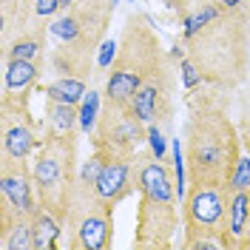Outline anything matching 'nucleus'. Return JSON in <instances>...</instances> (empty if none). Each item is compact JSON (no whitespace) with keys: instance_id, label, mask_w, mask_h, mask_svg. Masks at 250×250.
I'll use <instances>...</instances> for the list:
<instances>
[{"instance_id":"nucleus-22","label":"nucleus","mask_w":250,"mask_h":250,"mask_svg":"<svg viewBox=\"0 0 250 250\" xmlns=\"http://www.w3.org/2000/svg\"><path fill=\"white\" fill-rule=\"evenodd\" d=\"M100 111H103V103H100V94L88 91L80 103V131L83 134H91L97 120H100Z\"/></svg>"},{"instance_id":"nucleus-17","label":"nucleus","mask_w":250,"mask_h":250,"mask_svg":"<svg viewBox=\"0 0 250 250\" xmlns=\"http://www.w3.org/2000/svg\"><path fill=\"white\" fill-rule=\"evenodd\" d=\"M228 190H230V188H228ZM228 228H230L233 250H245L248 236H250V188H248V190H230Z\"/></svg>"},{"instance_id":"nucleus-20","label":"nucleus","mask_w":250,"mask_h":250,"mask_svg":"<svg viewBox=\"0 0 250 250\" xmlns=\"http://www.w3.org/2000/svg\"><path fill=\"white\" fill-rule=\"evenodd\" d=\"M37 91L46 94V100H60V103H71V105H80L83 97H85V80L80 77H57L48 85H37Z\"/></svg>"},{"instance_id":"nucleus-30","label":"nucleus","mask_w":250,"mask_h":250,"mask_svg":"<svg viewBox=\"0 0 250 250\" xmlns=\"http://www.w3.org/2000/svg\"><path fill=\"white\" fill-rule=\"evenodd\" d=\"M245 12H248V34H250V0H248V6H245Z\"/></svg>"},{"instance_id":"nucleus-23","label":"nucleus","mask_w":250,"mask_h":250,"mask_svg":"<svg viewBox=\"0 0 250 250\" xmlns=\"http://www.w3.org/2000/svg\"><path fill=\"white\" fill-rule=\"evenodd\" d=\"M179 77H182V85H185V91H193V88L205 85L202 71L193 65V60H190V57H182V60H179Z\"/></svg>"},{"instance_id":"nucleus-8","label":"nucleus","mask_w":250,"mask_h":250,"mask_svg":"<svg viewBox=\"0 0 250 250\" xmlns=\"http://www.w3.org/2000/svg\"><path fill=\"white\" fill-rule=\"evenodd\" d=\"M91 151L100 154L103 159L111 156H134L142 148V142H148V125L140 120V114L131 105H120L103 100L100 120L88 134Z\"/></svg>"},{"instance_id":"nucleus-18","label":"nucleus","mask_w":250,"mask_h":250,"mask_svg":"<svg viewBox=\"0 0 250 250\" xmlns=\"http://www.w3.org/2000/svg\"><path fill=\"white\" fill-rule=\"evenodd\" d=\"M43 131L46 134H83L80 131V105L60 103V100H46V117H43Z\"/></svg>"},{"instance_id":"nucleus-1","label":"nucleus","mask_w":250,"mask_h":250,"mask_svg":"<svg viewBox=\"0 0 250 250\" xmlns=\"http://www.w3.org/2000/svg\"><path fill=\"white\" fill-rule=\"evenodd\" d=\"M188 117L182 128L188 182L228 185L236 171L242 148L239 125L228 114V91L216 85H199L188 91Z\"/></svg>"},{"instance_id":"nucleus-15","label":"nucleus","mask_w":250,"mask_h":250,"mask_svg":"<svg viewBox=\"0 0 250 250\" xmlns=\"http://www.w3.org/2000/svg\"><path fill=\"white\" fill-rule=\"evenodd\" d=\"M43 65L46 60H6L3 71V91L6 94H34L43 77Z\"/></svg>"},{"instance_id":"nucleus-5","label":"nucleus","mask_w":250,"mask_h":250,"mask_svg":"<svg viewBox=\"0 0 250 250\" xmlns=\"http://www.w3.org/2000/svg\"><path fill=\"white\" fill-rule=\"evenodd\" d=\"M230 190L210 182H188L182 199V248L185 250H233L228 228Z\"/></svg>"},{"instance_id":"nucleus-21","label":"nucleus","mask_w":250,"mask_h":250,"mask_svg":"<svg viewBox=\"0 0 250 250\" xmlns=\"http://www.w3.org/2000/svg\"><path fill=\"white\" fill-rule=\"evenodd\" d=\"M0 250H34V239H31V219L23 216L15 225L0 233Z\"/></svg>"},{"instance_id":"nucleus-27","label":"nucleus","mask_w":250,"mask_h":250,"mask_svg":"<svg viewBox=\"0 0 250 250\" xmlns=\"http://www.w3.org/2000/svg\"><path fill=\"white\" fill-rule=\"evenodd\" d=\"M117 46L120 43H114V40H103V46H100V51H97V68L100 71H108L111 62H114V57H117Z\"/></svg>"},{"instance_id":"nucleus-31","label":"nucleus","mask_w":250,"mask_h":250,"mask_svg":"<svg viewBox=\"0 0 250 250\" xmlns=\"http://www.w3.org/2000/svg\"><path fill=\"white\" fill-rule=\"evenodd\" d=\"M245 250H250V236H248V245H245Z\"/></svg>"},{"instance_id":"nucleus-14","label":"nucleus","mask_w":250,"mask_h":250,"mask_svg":"<svg viewBox=\"0 0 250 250\" xmlns=\"http://www.w3.org/2000/svg\"><path fill=\"white\" fill-rule=\"evenodd\" d=\"M97 190L103 193V199L108 205L125 202L137 188H134V173H131V156H111L103 159L100 171H97Z\"/></svg>"},{"instance_id":"nucleus-7","label":"nucleus","mask_w":250,"mask_h":250,"mask_svg":"<svg viewBox=\"0 0 250 250\" xmlns=\"http://www.w3.org/2000/svg\"><path fill=\"white\" fill-rule=\"evenodd\" d=\"M71 250H108L114 245V205L103 199L97 182L85 173H77L71 193H68V210L62 222Z\"/></svg>"},{"instance_id":"nucleus-29","label":"nucleus","mask_w":250,"mask_h":250,"mask_svg":"<svg viewBox=\"0 0 250 250\" xmlns=\"http://www.w3.org/2000/svg\"><path fill=\"white\" fill-rule=\"evenodd\" d=\"M74 3H77V0H60V9H62V12H65V9H71Z\"/></svg>"},{"instance_id":"nucleus-9","label":"nucleus","mask_w":250,"mask_h":250,"mask_svg":"<svg viewBox=\"0 0 250 250\" xmlns=\"http://www.w3.org/2000/svg\"><path fill=\"white\" fill-rule=\"evenodd\" d=\"M43 123L31 114V94H0V151L31 159L43 145Z\"/></svg>"},{"instance_id":"nucleus-4","label":"nucleus","mask_w":250,"mask_h":250,"mask_svg":"<svg viewBox=\"0 0 250 250\" xmlns=\"http://www.w3.org/2000/svg\"><path fill=\"white\" fill-rule=\"evenodd\" d=\"M165 60H168V51L159 46V37H156L151 17L128 15V20L123 26L120 46H117V57H114V62L108 68V77H105L103 100L120 103V105H131L137 88Z\"/></svg>"},{"instance_id":"nucleus-25","label":"nucleus","mask_w":250,"mask_h":250,"mask_svg":"<svg viewBox=\"0 0 250 250\" xmlns=\"http://www.w3.org/2000/svg\"><path fill=\"white\" fill-rule=\"evenodd\" d=\"M239 134H242V148L250 156V91L242 94V114H239Z\"/></svg>"},{"instance_id":"nucleus-12","label":"nucleus","mask_w":250,"mask_h":250,"mask_svg":"<svg viewBox=\"0 0 250 250\" xmlns=\"http://www.w3.org/2000/svg\"><path fill=\"white\" fill-rule=\"evenodd\" d=\"M0 196L12 202V208L23 216H34L40 210L29 159H17V156L0 151Z\"/></svg>"},{"instance_id":"nucleus-13","label":"nucleus","mask_w":250,"mask_h":250,"mask_svg":"<svg viewBox=\"0 0 250 250\" xmlns=\"http://www.w3.org/2000/svg\"><path fill=\"white\" fill-rule=\"evenodd\" d=\"M131 173H134V188H137L140 196L179 199L173 168L165 159H159L151 148H140L137 154L131 156Z\"/></svg>"},{"instance_id":"nucleus-24","label":"nucleus","mask_w":250,"mask_h":250,"mask_svg":"<svg viewBox=\"0 0 250 250\" xmlns=\"http://www.w3.org/2000/svg\"><path fill=\"white\" fill-rule=\"evenodd\" d=\"M225 188H230V190H248L250 188V156L242 154L239 156V162H236V171L230 176V182Z\"/></svg>"},{"instance_id":"nucleus-6","label":"nucleus","mask_w":250,"mask_h":250,"mask_svg":"<svg viewBox=\"0 0 250 250\" xmlns=\"http://www.w3.org/2000/svg\"><path fill=\"white\" fill-rule=\"evenodd\" d=\"M77 140L80 134H43V145L31 156V176L37 188V199L48 213L65 222L68 193L77 179Z\"/></svg>"},{"instance_id":"nucleus-3","label":"nucleus","mask_w":250,"mask_h":250,"mask_svg":"<svg viewBox=\"0 0 250 250\" xmlns=\"http://www.w3.org/2000/svg\"><path fill=\"white\" fill-rule=\"evenodd\" d=\"M114 9V0H77L71 9L54 17L48 23V34H54L60 43L48 54L51 71L62 77H91L97 51L108 34Z\"/></svg>"},{"instance_id":"nucleus-26","label":"nucleus","mask_w":250,"mask_h":250,"mask_svg":"<svg viewBox=\"0 0 250 250\" xmlns=\"http://www.w3.org/2000/svg\"><path fill=\"white\" fill-rule=\"evenodd\" d=\"M148 148H151V151H154L159 159H165L168 140L162 137V125H148Z\"/></svg>"},{"instance_id":"nucleus-32","label":"nucleus","mask_w":250,"mask_h":250,"mask_svg":"<svg viewBox=\"0 0 250 250\" xmlns=\"http://www.w3.org/2000/svg\"><path fill=\"white\" fill-rule=\"evenodd\" d=\"M131 3H134V0H131Z\"/></svg>"},{"instance_id":"nucleus-10","label":"nucleus","mask_w":250,"mask_h":250,"mask_svg":"<svg viewBox=\"0 0 250 250\" xmlns=\"http://www.w3.org/2000/svg\"><path fill=\"white\" fill-rule=\"evenodd\" d=\"M176 202L179 199L140 196V205H137V228H134V248L137 250L173 248V233L179 230Z\"/></svg>"},{"instance_id":"nucleus-2","label":"nucleus","mask_w":250,"mask_h":250,"mask_svg":"<svg viewBox=\"0 0 250 250\" xmlns=\"http://www.w3.org/2000/svg\"><path fill=\"white\" fill-rule=\"evenodd\" d=\"M188 57L202 71L208 85L236 91L248 83L250 68V34L248 12H225L219 9L199 31L182 37Z\"/></svg>"},{"instance_id":"nucleus-11","label":"nucleus","mask_w":250,"mask_h":250,"mask_svg":"<svg viewBox=\"0 0 250 250\" xmlns=\"http://www.w3.org/2000/svg\"><path fill=\"white\" fill-rule=\"evenodd\" d=\"M173 94H176V71H173V60L168 54V60L137 88L131 108L140 114V120L145 125H171Z\"/></svg>"},{"instance_id":"nucleus-16","label":"nucleus","mask_w":250,"mask_h":250,"mask_svg":"<svg viewBox=\"0 0 250 250\" xmlns=\"http://www.w3.org/2000/svg\"><path fill=\"white\" fill-rule=\"evenodd\" d=\"M46 37H48V23H37L31 29L15 34L6 46H3V60H46Z\"/></svg>"},{"instance_id":"nucleus-28","label":"nucleus","mask_w":250,"mask_h":250,"mask_svg":"<svg viewBox=\"0 0 250 250\" xmlns=\"http://www.w3.org/2000/svg\"><path fill=\"white\" fill-rule=\"evenodd\" d=\"M216 3L225 12H245V6H248V0H216Z\"/></svg>"},{"instance_id":"nucleus-19","label":"nucleus","mask_w":250,"mask_h":250,"mask_svg":"<svg viewBox=\"0 0 250 250\" xmlns=\"http://www.w3.org/2000/svg\"><path fill=\"white\" fill-rule=\"evenodd\" d=\"M60 233L62 222L54 213H48L40 205V210L31 216V239H34V250H57L60 248Z\"/></svg>"}]
</instances>
